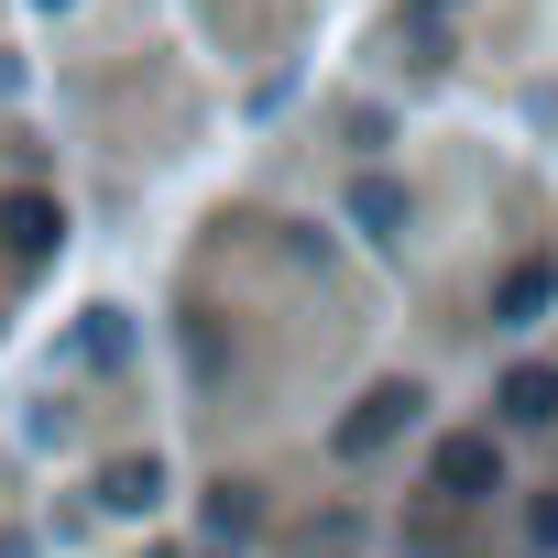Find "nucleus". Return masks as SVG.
I'll use <instances>...</instances> for the list:
<instances>
[{
    "label": "nucleus",
    "instance_id": "f257e3e1",
    "mask_svg": "<svg viewBox=\"0 0 558 558\" xmlns=\"http://www.w3.org/2000/svg\"><path fill=\"white\" fill-rule=\"evenodd\" d=\"M427 493H438L449 514L493 504V493H504V449H493V427H460V438H438V460H427Z\"/></svg>",
    "mask_w": 558,
    "mask_h": 558
},
{
    "label": "nucleus",
    "instance_id": "f03ea898",
    "mask_svg": "<svg viewBox=\"0 0 558 558\" xmlns=\"http://www.w3.org/2000/svg\"><path fill=\"white\" fill-rule=\"evenodd\" d=\"M416 405H427L416 384H373V395L340 416V438H329V449H340V460H373V449H395V438L416 427Z\"/></svg>",
    "mask_w": 558,
    "mask_h": 558
},
{
    "label": "nucleus",
    "instance_id": "7ed1b4c3",
    "mask_svg": "<svg viewBox=\"0 0 558 558\" xmlns=\"http://www.w3.org/2000/svg\"><path fill=\"white\" fill-rule=\"evenodd\" d=\"M56 241H66V208H56L45 186H12V197H0V252H12V263H56Z\"/></svg>",
    "mask_w": 558,
    "mask_h": 558
},
{
    "label": "nucleus",
    "instance_id": "20e7f679",
    "mask_svg": "<svg viewBox=\"0 0 558 558\" xmlns=\"http://www.w3.org/2000/svg\"><path fill=\"white\" fill-rule=\"evenodd\" d=\"M252 525H263L252 482H219V493H208V525H197V558H241V547H252Z\"/></svg>",
    "mask_w": 558,
    "mask_h": 558
},
{
    "label": "nucleus",
    "instance_id": "39448f33",
    "mask_svg": "<svg viewBox=\"0 0 558 558\" xmlns=\"http://www.w3.org/2000/svg\"><path fill=\"white\" fill-rule=\"evenodd\" d=\"M547 307H558V263H514L493 286V329H536Z\"/></svg>",
    "mask_w": 558,
    "mask_h": 558
},
{
    "label": "nucleus",
    "instance_id": "423d86ee",
    "mask_svg": "<svg viewBox=\"0 0 558 558\" xmlns=\"http://www.w3.org/2000/svg\"><path fill=\"white\" fill-rule=\"evenodd\" d=\"M99 504H110V514H154V504H165V460H154V449H143V460H110V471H99Z\"/></svg>",
    "mask_w": 558,
    "mask_h": 558
},
{
    "label": "nucleus",
    "instance_id": "0eeeda50",
    "mask_svg": "<svg viewBox=\"0 0 558 558\" xmlns=\"http://www.w3.org/2000/svg\"><path fill=\"white\" fill-rule=\"evenodd\" d=\"M514 427H558V373L547 362H525V373H504V395H493Z\"/></svg>",
    "mask_w": 558,
    "mask_h": 558
},
{
    "label": "nucleus",
    "instance_id": "6e6552de",
    "mask_svg": "<svg viewBox=\"0 0 558 558\" xmlns=\"http://www.w3.org/2000/svg\"><path fill=\"white\" fill-rule=\"evenodd\" d=\"M351 219H362L373 241H405V186H395V175H362V186H351Z\"/></svg>",
    "mask_w": 558,
    "mask_h": 558
},
{
    "label": "nucleus",
    "instance_id": "1a4fd4ad",
    "mask_svg": "<svg viewBox=\"0 0 558 558\" xmlns=\"http://www.w3.org/2000/svg\"><path fill=\"white\" fill-rule=\"evenodd\" d=\"M296 558H362V514H329V525H307V536H296Z\"/></svg>",
    "mask_w": 558,
    "mask_h": 558
},
{
    "label": "nucleus",
    "instance_id": "9d476101",
    "mask_svg": "<svg viewBox=\"0 0 558 558\" xmlns=\"http://www.w3.org/2000/svg\"><path fill=\"white\" fill-rule=\"evenodd\" d=\"M525 536H536V547H558V493H536V504H525Z\"/></svg>",
    "mask_w": 558,
    "mask_h": 558
},
{
    "label": "nucleus",
    "instance_id": "9b49d317",
    "mask_svg": "<svg viewBox=\"0 0 558 558\" xmlns=\"http://www.w3.org/2000/svg\"><path fill=\"white\" fill-rule=\"evenodd\" d=\"M0 558H34V536H23V525H0Z\"/></svg>",
    "mask_w": 558,
    "mask_h": 558
},
{
    "label": "nucleus",
    "instance_id": "f8f14e48",
    "mask_svg": "<svg viewBox=\"0 0 558 558\" xmlns=\"http://www.w3.org/2000/svg\"><path fill=\"white\" fill-rule=\"evenodd\" d=\"M416 12H460V0H416Z\"/></svg>",
    "mask_w": 558,
    "mask_h": 558
},
{
    "label": "nucleus",
    "instance_id": "ddd939ff",
    "mask_svg": "<svg viewBox=\"0 0 558 558\" xmlns=\"http://www.w3.org/2000/svg\"><path fill=\"white\" fill-rule=\"evenodd\" d=\"M45 12H77V0H45Z\"/></svg>",
    "mask_w": 558,
    "mask_h": 558
},
{
    "label": "nucleus",
    "instance_id": "4468645a",
    "mask_svg": "<svg viewBox=\"0 0 558 558\" xmlns=\"http://www.w3.org/2000/svg\"><path fill=\"white\" fill-rule=\"evenodd\" d=\"M154 558H175V547H154Z\"/></svg>",
    "mask_w": 558,
    "mask_h": 558
}]
</instances>
